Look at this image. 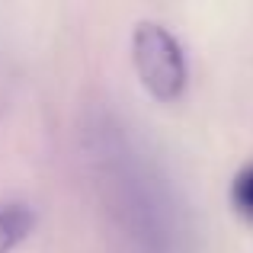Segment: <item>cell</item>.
Here are the masks:
<instances>
[{"instance_id": "cell-1", "label": "cell", "mask_w": 253, "mask_h": 253, "mask_svg": "<svg viewBox=\"0 0 253 253\" xmlns=\"http://www.w3.org/2000/svg\"><path fill=\"white\" fill-rule=\"evenodd\" d=\"M131 58L144 90L161 103H173L186 90L183 45L161 23H141L131 36Z\"/></svg>"}, {"instance_id": "cell-2", "label": "cell", "mask_w": 253, "mask_h": 253, "mask_svg": "<svg viewBox=\"0 0 253 253\" xmlns=\"http://www.w3.org/2000/svg\"><path fill=\"white\" fill-rule=\"evenodd\" d=\"M36 228V211L19 199H0V253H13Z\"/></svg>"}, {"instance_id": "cell-3", "label": "cell", "mask_w": 253, "mask_h": 253, "mask_svg": "<svg viewBox=\"0 0 253 253\" xmlns=\"http://www.w3.org/2000/svg\"><path fill=\"white\" fill-rule=\"evenodd\" d=\"M231 202L237 211H244L247 218H253V167L241 170L231 183Z\"/></svg>"}]
</instances>
